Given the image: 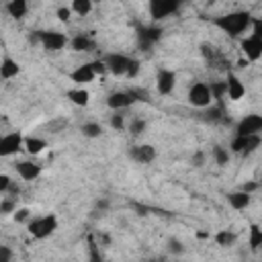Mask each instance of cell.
<instances>
[{"label": "cell", "instance_id": "2e32d148", "mask_svg": "<svg viewBox=\"0 0 262 262\" xmlns=\"http://www.w3.org/2000/svg\"><path fill=\"white\" fill-rule=\"evenodd\" d=\"M94 78H96V74L92 72L90 63H82V66H78L76 70L70 72V80H72L74 84H78V86L90 84V82H94Z\"/></svg>", "mask_w": 262, "mask_h": 262}, {"label": "cell", "instance_id": "44dd1931", "mask_svg": "<svg viewBox=\"0 0 262 262\" xmlns=\"http://www.w3.org/2000/svg\"><path fill=\"white\" fill-rule=\"evenodd\" d=\"M23 147H25L31 156H37V154H41V151L47 147V141L41 139V137H25V139H23Z\"/></svg>", "mask_w": 262, "mask_h": 262}, {"label": "cell", "instance_id": "603a6c76", "mask_svg": "<svg viewBox=\"0 0 262 262\" xmlns=\"http://www.w3.org/2000/svg\"><path fill=\"white\" fill-rule=\"evenodd\" d=\"M215 244L217 246H223V248H227V246H233L235 244V239H237V235L233 233V231H229V229H221V231H217L215 233Z\"/></svg>", "mask_w": 262, "mask_h": 262}, {"label": "cell", "instance_id": "8d00e7d4", "mask_svg": "<svg viewBox=\"0 0 262 262\" xmlns=\"http://www.w3.org/2000/svg\"><path fill=\"white\" fill-rule=\"evenodd\" d=\"M55 16H57L61 23H68L70 16H72V8H68V6H59V8L55 10Z\"/></svg>", "mask_w": 262, "mask_h": 262}, {"label": "cell", "instance_id": "f6af8a7d", "mask_svg": "<svg viewBox=\"0 0 262 262\" xmlns=\"http://www.w3.org/2000/svg\"><path fill=\"white\" fill-rule=\"evenodd\" d=\"M98 211H104L106 207H108V201H96V205H94Z\"/></svg>", "mask_w": 262, "mask_h": 262}, {"label": "cell", "instance_id": "30bf717a", "mask_svg": "<svg viewBox=\"0 0 262 262\" xmlns=\"http://www.w3.org/2000/svg\"><path fill=\"white\" fill-rule=\"evenodd\" d=\"M102 61H104V66H106V72H111L113 76H125L129 57L123 55V53H108V55H104Z\"/></svg>", "mask_w": 262, "mask_h": 262}, {"label": "cell", "instance_id": "9c48e42d", "mask_svg": "<svg viewBox=\"0 0 262 262\" xmlns=\"http://www.w3.org/2000/svg\"><path fill=\"white\" fill-rule=\"evenodd\" d=\"M127 156H129L133 162H137V164H151V162L156 160L158 151H156L154 145L143 143V145H133V147L127 151Z\"/></svg>", "mask_w": 262, "mask_h": 262}, {"label": "cell", "instance_id": "83f0119b", "mask_svg": "<svg viewBox=\"0 0 262 262\" xmlns=\"http://www.w3.org/2000/svg\"><path fill=\"white\" fill-rule=\"evenodd\" d=\"M246 145H248V135H235L229 147L235 154H246Z\"/></svg>", "mask_w": 262, "mask_h": 262}, {"label": "cell", "instance_id": "7a4b0ae2", "mask_svg": "<svg viewBox=\"0 0 262 262\" xmlns=\"http://www.w3.org/2000/svg\"><path fill=\"white\" fill-rule=\"evenodd\" d=\"M57 229V217L53 213L49 215H43V217H29L27 221V231L35 237V239H45L49 237L53 231Z\"/></svg>", "mask_w": 262, "mask_h": 262}, {"label": "cell", "instance_id": "e0dca14e", "mask_svg": "<svg viewBox=\"0 0 262 262\" xmlns=\"http://www.w3.org/2000/svg\"><path fill=\"white\" fill-rule=\"evenodd\" d=\"M20 74V63L10 57V55H4L0 59V78L2 80H10V78H16Z\"/></svg>", "mask_w": 262, "mask_h": 262}, {"label": "cell", "instance_id": "f35d334b", "mask_svg": "<svg viewBox=\"0 0 262 262\" xmlns=\"http://www.w3.org/2000/svg\"><path fill=\"white\" fill-rule=\"evenodd\" d=\"M190 162H192V166L203 168V166H205V151H194L192 158H190Z\"/></svg>", "mask_w": 262, "mask_h": 262}, {"label": "cell", "instance_id": "1f68e13d", "mask_svg": "<svg viewBox=\"0 0 262 262\" xmlns=\"http://www.w3.org/2000/svg\"><path fill=\"white\" fill-rule=\"evenodd\" d=\"M223 117V108L221 106H207V111H205V119L207 121H219Z\"/></svg>", "mask_w": 262, "mask_h": 262}, {"label": "cell", "instance_id": "277c9868", "mask_svg": "<svg viewBox=\"0 0 262 262\" xmlns=\"http://www.w3.org/2000/svg\"><path fill=\"white\" fill-rule=\"evenodd\" d=\"M182 0H149V16L154 20H164L170 14L178 12Z\"/></svg>", "mask_w": 262, "mask_h": 262}, {"label": "cell", "instance_id": "d4e9b609", "mask_svg": "<svg viewBox=\"0 0 262 262\" xmlns=\"http://www.w3.org/2000/svg\"><path fill=\"white\" fill-rule=\"evenodd\" d=\"M260 246H262V229L258 223H252L250 225V248L256 252Z\"/></svg>", "mask_w": 262, "mask_h": 262}, {"label": "cell", "instance_id": "bcb514c9", "mask_svg": "<svg viewBox=\"0 0 262 262\" xmlns=\"http://www.w3.org/2000/svg\"><path fill=\"white\" fill-rule=\"evenodd\" d=\"M2 123H6V117H4V115H0V125H2Z\"/></svg>", "mask_w": 262, "mask_h": 262}, {"label": "cell", "instance_id": "484cf974", "mask_svg": "<svg viewBox=\"0 0 262 262\" xmlns=\"http://www.w3.org/2000/svg\"><path fill=\"white\" fill-rule=\"evenodd\" d=\"M92 2L94 0H72V12H76L80 16H86L92 10Z\"/></svg>", "mask_w": 262, "mask_h": 262}, {"label": "cell", "instance_id": "b9f144b4", "mask_svg": "<svg viewBox=\"0 0 262 262\" xmlns=\"http://www.w3.org/2000/svg\"><path fill=\"white\" fill-rule=\"evenodd\" d=\"M12 182V178L8 174H0V194H4L8 190V184Z\"/></svg>", "mask_w": 262, "mask_h": 262}, {"label": "cell", "instance_id": "7c38bea8", "mask_svg": "<svg viewBox=\"0 0 262 262\" xmlns=\"http://www.w3.org/2000/svg\"><path fill=\"white\" fill-rule=\"evenodd\" d=\"M14 170H16V174H18L23 180H35V178H39L41 172H43L41 164H35V162H29V160L16 162V164H14Z\"/></svg>", "mask_w": 262, "mask_h": 262}, {"label": "cell", "instance_id": "6da1fadb", "mask_svg": "<svg viewBox=\"0 0 262 262\" xmlns=\"http://www.w3.org/2000/svg\"><path fill=\"white\" fill-rule=\"evenodd\" d=\"M250 23H252V14L248 10H235V12H227L223 16L213 18V25L223 33H227L229 37L242 35L246 29H250Z\"/></svg>", "mask_w": 262, "mask_h": 262}, {"label": "cell", "instance_id": "5b68a950", "mask_svg": "<svg viewBox=\"0 0 262 262\" xmlns=\"http://www.w3.org/2000/svg\"><path fill=\"white\" fill-rule=\"evenodd\" d=\"M68 43V37L59 31H39V45L45 51H59Z\"/></svg>", "mask_w": 262, "mask_h": 262}, {"label": "cell", "instance_id": "ac0fdd59", "mask_svg": "<svg viewBox=\"0 0 262 262\" xmlns=\"http://www.w3.org/2000/svg\"><path fill=\"white\" fill-rule=\"evenodd\" d=\"M250 201H252V194H250V192H244V190H233V192L227 194V203H229V207H233L235 211L246 209V207L250 205Z\"/></svg>", "mask_w": 262, "mask_h": 262}, {"label": "cell", "instance_id": "7402d4cb", "mask_svg": "<svg viewBox=\"0 0 262 262\" xmlns=\"http://www.w3.org/2000/svg\"><path fill=\"white\" fill-rule=\"evenodd\" d=\"M29 10V2L27 0H10L6 4V12L12 16V18H23Z\"/></svg>", "mask_w": 262, "mask_h": 262}, {"label": "cell", "instance_id": "52a82bcc", "mask_svg": "<svg viewBox=\"0 0 262 262\" xmlns=\"http://www.w3.org/2000/svg\"><path fill=\"white\" fill-rule=\"evenodd\" d=\"M242 51L246 53L248 61H258L262 57V35H250L242 39Z\"/></svg>", "mask_w": 262, "mask_h": 262}, {"label": "cell", "instance_id": "ee69618b", "mask_svg": "<svg viewBox=\"0 0 262 262\" xmlns=\"http://www.w3.org/2000/svg\"><path fill=\"white\" fill-rule=\"evenodd\" d=\"M27 41H29L31 45H39V31H31L29 37H27Z\"/></svg>", "mask_w": 262, "mask_h": 262}, {"label": "cell", "instance_id": "5bb4252c", "mask_svg": "<svg viewBox=\"0 0 262 262\" xmlns=\"http://www.w3.org/2000/svg\"><path fill=\"white\" fill-rule=\"evenodd\" d=\"M133 102H135L133 96H131L129 92H123V90L111 92V94L106 96V104H108V108H113V111H123V108L131 106Z\"/></svg>", "mask_w": 262, "mask_h": 262}, {"label": "cell", "instance_id": "74e56055", "mask_svg": "<svg viewBox=\"0 0 262 262\" xmlns=\"http://www.w3.org/2000/svg\"><path fill=\"white\" fill-rule=\"evenodd\" d=\"M90 68H92V72H94L96 76H102V74L106 72V66H104V61H102V59H96V61H90Z\"/></svg>", "mask_w": 262, "mask_h": 262}, {"label": "cell", "instance_id": "60d3db41", "mask_svg": "<svg viewBox=\"0 0 262 262\" xmlns=\"http://www.w3.org/2000/svg\"><path fill=\"white\" fill-rule=\"evenodd\" d=\"M215 47H211L209 43H203L201 45V53H203V57H207V59H213L215 57V51H213Z\"/></svg>", "mask_w": 262, "mask_h": 262}, {"label": "cell", "instance_id": "ffe728a7", "mask_svg": "<svg viewBox=\"0 0 262 262\" xmlns=\"http://www.w3.org/2000/svg\"><path fill=\"white\" fill-rule=\"evenodd\" d=\"M66 98H70V102H74L76 106H86L90 102V92L84 90L82 86H78V88L66 90Z\"/></svg>", "mask_w": 262, "mask_h": 262}, {"label": "cell", "instance_id": "e575fe53", "mask_svg": "<svg viewBox=\"0 0 262 262\" xmlns=\"http://www.w3.org/2000/svg\"><path fill=\"white\" fill-rule=\"evenodd\" d=\"M258 145H260V133H252V135H248V145H246V154H244V156L256 151Z\"/></svg>", "mask_w": 262, "mask_h": 262}, {"label": "cell", "instance_id": "d6a6232c", "mask_svg": "<svg viewBox=\"0 0 262 262\" xmlns=\"http://www.w3.org/2000/svg\"><path fill=\"white\" fill-rule=\"evenodd\" d=\"M108 125H111L115 131H123V129H125V117H123L121 113H115V115H111Z\"/></svg>", "mask_w": 262, "mask_h": 262}, {"label": "cell", "instance_id": "8992f818", "mask_svg": "<svg viewBox=\"0 0 262 262\" xmlns=\"http://www.w3.org/2000/svg\"><path fill=\"white\" fill-rule=\"evenodd\" d=\"M23 135L20 131H12V133H6L0 137V158H8V156H14L16 151H20L23 147Z\"/></svg>", "mask_w": 262, "mask_h": 262}, {"label": "cell", "instance_id": "4dcf8cb0", "mask_svg": "<svg viewBox=\"0 0 262 262\" xmlns=\"http://www.w3.org/2000/svg\"><path fill=\"white\" fill-rule=\"evenodd\" d=\"M139 70H141V61H139V59H133V57H129V63H127L125 76H127L129 80H131V78H137Z\"/></svg>", "mask_w": 262, "mask_h": 262}, {"label": "cell", "instance_id": "d6986e66", "mask_svg": "<svg viewBox=\"0 0 262 262\" xmlns=\"http://www.w3.org/2000/svg\"><path fill=\"white\" fill-rule=\"evenodd\" d=\"M68 43H70V47H72L74 51H94V49H96V43H94L88 35H82V33L76 35V37H72Z\"/></svg>", "mask_w": 262, "mask_h": 262}, {"label": "cell", "instance_id": "cb8c5ba5", "mask_svg": "<svg viewBox=\"0 0 262 262\" xmlns=\"http://www.w3.org/2000/svg\"><path fill=\"white\" fill-rule=\"evenodd\" d=\"M80 131H82V135L88 137V139H96V137L102 135V127H100V123H94V121L84 123V125L80 127Z\"/></svg>", "mask_w": 262, "mask_h": 262}, {"label": "cell", "instance_id": "836d02e7", "mask_svg": "<svg viewBox=\"0 0 262 262\" xmlns=\"http://www.w3.org/2000/svg\"><path fill=\"white\" fill-rule=\"evenodd\" d=\"M145 127H147V123H145L143 119H133V121L129 123V131H131V135H141V133L145 131Z\"/></svg>", "mask_w": 262, "mask_h": 262}, {"label": "cell", "instance_id": "8fae6325", "mask_svg": "<svg viewBox=\"0 0 262 262\" xmlns=\"http://www.w3.org/2000/svg\"><path fill=\"white\" fill-rule=\"evenodd\" d=\"M176 86V74L172 70H166V68H160L158 70V76H156V88L158 92L164 96V94H170Z\"/></svg>", "mask_w": 262, "mask_h": 262}, {"label": "cell", "instance_id": "4fadbf2b", "mask_svg": "<svg viewBox=\"0 0 262 262\" xmlns=\"http://www.w3.org/2000/svg\"><path fill=\"white\" fill-rule=\"evenodd\" d=\"M244 94H246V86L242 84V80L235 74H227V80H225V96L229 100H242Z\"/></svg>", "mask_w": 262, "mask_h": 262}, {"label": "cell", "instance_id": "f1b7e54d", "mask_svg": "<svg viewBox=\"0 0 262 262\" xmlns=\"http://www.w3.org/2000/svg\"><path fill=\"white\" fill-rule=\"evenodd\" d=\"M213 158H215V162L219 166H225L229 162V151L225 147H221V145H213Z\"/></svg>", "mask_w": 262, "mask_h": 262}, {"label": "cell", "instance_id": "9a60e30c", "mask_svg": "<svg viewBox=\"0 0 262 262\" xmlns=\"http://www.w3.org/2000/svg\"><path fill=\"white\" fill-rule=\"evenodd\" d=\"M162 37V29L158 27H145L139 29V49L141 51H149V47Z\"/></svg>", "mask_w": 262, "mask_h": 262}, {"label": "cell", "instance_id": "ba28073f", "mask_svg": "<svg viewBox=\"0 0 262 262\" xmlns=\"http://www.w3.org/2000/svg\"><path fill=\"white\" fill-rule=\"evenodd\" d=\"M260 131H262V117L258 113L246 115L235 127V135H252V133H260Z\"/></svg>", "mask_w": 262, "mask_h": 262}, {"label": "cell", "instance_id": "d590c367", "mask_svg": "<svg viewBox=\"0 0 262 262\" xmlns=\"http://www.w3.org/2000/svg\"><path fill=\"white\" fill-rule=\"evenodd\" d=\"M12 217H14V221H16V223H27V221H29V217H31V211H29L27 207H20V209H14Z\"/></svg>", "mask_w": 262, "mask_h": 262}, {"label": "cell", "instance_id": "4316f807", "mask_svg": "<svg viewBox=\"0 0 262 262\" xmlns=\"http://www.w3.org/2000/svg\"><path fill=\"white\" fill-rule=\"evenodd\" d=\"M166 250H168L170 254H174V256H180V254H184V244H182V239H178V237H168Z\"/></svg>", "mask_w": 262, "mask_h": 262}, {"label": "cell", "instance_id": "7bdbcfd3", "mask_svg": "<svg viewBox=\"0 0 262 262\" xmlns=\"http://www.w3.org/2000/svg\"><path fill=\"white\" fill-rule=\"evenodd\" d=\"M242 190H244V192H250V194H252L254 190H258V182H254V180H252V182H246V184L242 186Z\"/></svg>", "mask_w": 262, "mask_h": 262}, {"label": "cell", "instance_id": "3957f363", "mask_svg": "<svg viewBox=\"0 0 262 262\" xmlns=\"http://www.w3.org/2000/svg\"><path fill=\"white\" fill-rule=\"evenodd\" d=\"M188 104L190 106H194V108H207L209 104H211V100H213V96H211V88H209V84H205V82H194L190 88H188Z\"/></svg>", "mask_w": 262, "mask_h": 262}, {"label": "cell", "instance_id": "f546056e", "mask_svg": "<svg viewBox=\"0 0 262 262\" xmlns=\"http://www.w3.org/2000/svg\"><path fill=\"white\" fill-rule=\"evenodd\" d=\"M14 209H16V199L14 196H4L0 201V215H10V213H14Z\"/></svg>", "mask_w": 262, "mask_h": 262}, {"label": "cell", "instance_id": "ab89813d", "mask_svg": "<svg viewBox=\"0 0 262 262\" xmlns=\"http://www.w3.org/2000/svg\"><path fill=\"white\" fill-rule=\"evenodd\" d=\"M14 256V252L8 246H0V262H10Z\"/></svg>", "mask_w": 262, "mask_h": 262}]
</instances>
